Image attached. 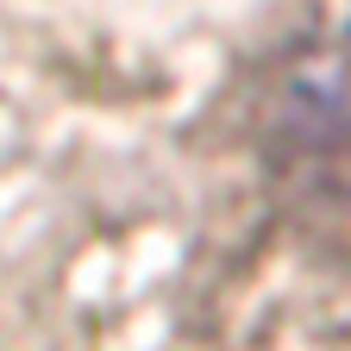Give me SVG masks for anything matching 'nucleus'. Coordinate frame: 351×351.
Listing matches in <instances>:
<instances>
[{"label":"nucleus","instance_id":"f257e3e1","mask_svg":"<svg viewBox=\"0 0 351 351\" xmlns=\"http://www.w3.org/2000/svg\"><path fill=\"white\" fill-rule=\"evenodd\" d=\"M263 151L295 195L351 207V0H295L263 75Z\"/></svg>","mask_w":351,"mask_h":351}]
</instances>
